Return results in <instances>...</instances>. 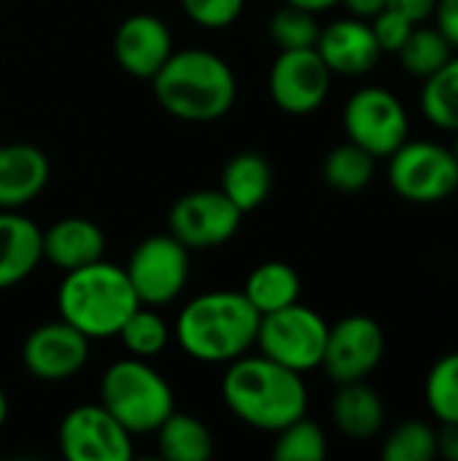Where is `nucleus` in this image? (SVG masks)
<instances>
[{"label": "nucleus", "mask_w": 458, "mask_h": 461, "mask_svg": "<svg viewBox=\"0 0 458 461\" xmlns=\"http://www.w3.org/2000/svg\"><path fill=\"white\" fill-rule=\"evenodd\" d=\"M181 8L194 24L221 30L240 19L246 0H181Z\"/></svg>", "instance_id": "2f4dec72"}, {"label": "nucleus", "mask_w": 458, "mask_h": 461, "mask_svg": "<svg viewBox=\"0 0 458 461\" xmlns=\"http://www.w3.org/2000/svg\"><path fill=\"white\" fill-rule=\"evenodd\" d=\"M57 443L67 461L132 459V435L100 402L67 411L59 421Z\"/></svg>", "instance_id": "9b49d317"}, {"label": "nucleus", "mask_w": 458, "mask_h": 461, "mask_svg": "<svg viewBox=\"0 0 458 461\" xmlns=\"http://www.w3.org/2000/svg\"><path fill=\"white\" fill-rule=\"evenodd\" d=\"M116 338L130 351V357L151 359V357H159L167 348L170 330H167L165 319L151 305H138L127 316V321L121 324V330H119Z\"/></svg>", "instance_id": "bb28decb"}, {"label": "nucleus", "mask_w": 458, "mask_h": 461, "mask_svg": "<svg viewBox=\"0 0 458 461\" xmlns=\"http://www.w3.org/2000/svg\"><path fill=\"white\" fill-rule=\"evenodd\" d=\"M375 157L370 151H364L362 146L356 143H343V146H335L327 159H324V181L337 189V192H346V194H354V192H362L370 186L373 176H375Z\"/></svg>", "instance_id": "393cba45"}, {"label": "nucleus", "mask_w": 458, "mask_h": 461, "mask_svg": "<svg viewBox=\"0 0 458 461\" xmlns=\"http://www.w3.org/2000/svg\"><path fill=\"white\" fill-rule=\"evenodd\" d=\"M124 273L140 300V305L173 303L189 281V249L170 232L148 235L130 254Z\"/></svg>", "instance_id": "1a4fd4ad"}, {"label": "nucleus", "mask_w": 458, "mask_h": 461, "mask_svg": "<svg viewBox=\"0 0 458 461\" xmlns=\"http://www.w3.org/2000/svg\"><path fill=\"white\" fill-rule=\"evenodd\" d=\"M92 340L73 324L57 319L35 327L22 343V365L35 381L62 384L78 375L89 359Z\"/></svg>", "instance_id": "4468645a"}, {"label": "nucleus", "mask_w": 458, "mask_h": 461, "mask_svg": "<svg viewBox=\"0 0 458 461\" xmlns=\"http://www.w3.org/2000/svg\"><path fill=\"white\" fill-rule=\"evenodd\" d=\"M437 456L458 461V424H443L437 432Z\"/></svg>", "instance_id": "c9c22d12"}, {"label": "nucleus", "mask_w": 458, "mask_h": 461, "mask_svg": "<svg viewBox=\"0 0 458 461\" xmlns=\"http://www.w3.org/2000/svg\"><path fill=\"white\" fill-rule=\"evenodd\" d=\"M458 135V132H456ZM454 154H456V159H458V138H456V146H454Z\"/></svg>", "instance_id": "ea45409f"}, {"label": "nucleus", "mask_w": 458, "mask_h": 461, "mask_svg": "<svg viewBox=\"0 0 458 461\" xmlns=\"http://www.w3.org/2000/svg\"><path fill=\"white\" fill-rule=\"evenodd\" d=\"M432 16L437 19V30L445 35V41L458 49V0H437Z\"/></svg>", "instance_id": "72a5a7b5"}, {"label": "nucleus", "mask_w": 458, "mask_h": 461, "mask_svg": "<svg viewBox=\"0 0 458 461\" xmlns=\"http://www.w3.org/2000/svg\"><path fill=\"white\" fill-rule=\"evenodd\" d=\"M259 311L243 292L216 289L184 305L175 321L181 351L202 365H229L256 346Z\"/></svg>", "instance_id": "7ed1b4c3"}, {"label": "nucleus", "mask_w": 458, "mask_h": 461, "mask_svg": "<svg viewBox=\"0 0 458 461\" xmlns=\"http://www.w3.org/2000/svg\"><path fill=\"white\" fill-rule=\"evenodd\" d=\"M43 262V230L22 211H0V292L30 278Z\"/></svg>", "instance_id": "a211bd4d"}, {"label": "nucleus", "mask_w": 458, "mask_h": 461, "mask_svg": "<svg viewBox=\"0 0 458 461\" xmlns=\"http://www.w3.org/2000/svg\"><path fill=\"white\" fill-rule=\"evenodd\" d=\"M267 30H270L273 43L281 51H286V49H316L321 24H319V19H316L313 11H305V8H297V5L283 3L270 16Z\"/></svg>", "instance_id": "c756f323"}, {"label": "nucleus", "mask_w": 458, "mask_h": 461, "mask_svg": "<svg viewBox=\"0 0 458 461\" xmlns=\"http://www.w3.org/2000/svg\"><path fill=\"white\" fill-rule=\"evenodd\" d=\"M427 405L440 424H458V351L435 362L427 375Z\"/></svg>", "instance_id": "c85d7f7f"}, {"label": "nucleus", "mask_w": 458, "mask_h": 461, "mask_svg": "<svg viewBox=\"0 0 458 461\" xmlns=\"http://www.w3.org/2000/svg\"><path fill=\"white\" fill-rule=\"evenodd\" d=\"M5 419H8V397H5V392L0 386V427L5 424Z\"/></svg>", "instance_id": "58836bf2"}, {"label": "nucleus", "mask_w": 458, "mask_h": 461, "mask_svg": "<svg viewBox=\"0 0 458 461\" xmlns=\"http://www.w3.org/2000/svg\"><path fill=\"white\" fill-rule=\"evenodd\" d=\"M219 189L246 216L256 211L273 189V167L259 151H238L221 170Z\"/></svg>", "instance_id": "412c9836"}, {"label": "nucleus", "mask_w": 458, "mask_h": 461, "mask_svg": "<svg viewBox=\"0 0 458 461\" xmlns=\"http://www.w3.org/2000/svg\"><path fill=\"white\" fill-rule=\"evenodd\" d=\"M327 332L329 324L321 319V313L308 305L292 303L259 319L256 348L267 359L294 373H308L321 367Z\"/></svg>", "instance_id": "423d86ee"}, {"label": "nucleus", "mask_w": 458, "mask_h": 461, "mask_svg": "<svg viewBox=\"0 0 458 461\" xmlns=\"http://www.w3.org/2000/svg\"><path fill=\"white\" fill-rule=\"evenodd\" d=\"M140 305L124 267L97 259L62 273L57 289L59 319L73 324L89 340L116 338L127 316Z\"/></svg>", "instance_id": "20e7f679"}, {"label": "nucleus", "mask_w": 458, "mask_h": 461, "mask_svg": "<svg viewBox=\"0 0 458 461\" xmlns=\"http://www.w3.org/2000/svg\"><path fill=\"white\" fill-rule=\"evenodd\" d=\"M370 27H373V35H375V41H378L381 51H391V54H397V51L405 46V41L410 38V32H413V27H416V24H413L408 16H402L400 11H394V8H383V11H378V14L373 16Z\"/></svg>", "instance_id": "473e14b6"}, {"label": "nucleus", "mask_w": 458, "mask_h": 461, "mask_svg": "<svg viewBox=\"0 0 458 461\" xmlns=\"http://www.w3.org/2000/svg\"><path fill=\"white\" fill-rule=\"evenodd\" d=\"M100 405L130 435H151L175 411V394L148 359L127 357L103 373Z\"/></svg>", "instance_id": "39448f33"}, {"label": "nucleus", "mask_w": 458, "mask_h": 461, "mask_svg": "<svg viewBox=\"0 0 458 461\" xmlns=\"http://www.w3.org/2000/svg\"><path fill=\"white\" fill-rule=\"evenodd\" d=\"M351 16H359V19H373L378 11L386 8V0H340Z\"/></svg>", "instance_id": "e433bc0d"}, {"label": "nucleus", "mask_w": 458, "mask_h": 461, "mask_svg": "<svg viewBox=\"0 0 458 461\" xmlns=\"http://www.w3.org/2000/svg\"><path fill=\"white\" fill-rule=\"evenodd\" d=\"M221 397L238 421L273 435L308 413V386L302 373H294L265 354H243L229 362L221 378Z\"/></svg>", "instance_id": "f257e3e1"}, {"label": "nucleus", "mask_w": 458, "mask_h": 461, "mask_svg": "<svg viewBox=\"0 0 458 461\" xmlns=\"http://www.w3.org/2000/svg\"><path fill=\"white\" fill-rule=\"evenodd\" d=\"M243 213L221 189H194L178 197L167 213V232L189 251H211L229 243L240 230Z\"/></svg>", "instance_id": "9d476101"}, {"label": "nucleus", "mask_w": 458, "mask_h": 461, "mask_svg": "<svg viewBox=\"0 0 458 461\" xmlns=\"http://www.w3.org/2000/svg\"><path fill=\"white\" fill-rule=\"evenodd\" d=\"M389 184L408 203H440L458 189L456 154L432 140H405L389 157Z\"/></svg>", "instance_id": "0eeeda50"}, {"label": "nucleus", "mask_w": 458, "mask_h": 461, "mask_svg": "<svg viewBox=\"0 0 458 461\" xmlns=\"http://www.w3.org/2000/svg\"><path fill=\"white\" fill-rule=\"evenodd\" d=\"M51 165L32 143L0 146V211H22L49 186Z\"/></svg>", "instance_id": "f3484780"}, {"label": "nucleus", "mask_w": 458, "mask_h": 461, "mask_svg": "<svg viewBox=\"0 0 458 461\" xmlns=\"http://www.w3.org/2000/svg\"><path fill=\"white\" fill-rule=\"evenodd\" d=\"M343 127L351 143L381 159L391 157L408 140L410 119L394 92L383 86H362L343 108Z\"/></svg>", "instance_id": "6e6552de"}, {"label": "nucleus", "mask_w": 458, "mask_h": 461, "mask_svg": "<svg viewBox=\"0 0 458 461\" xmlns=\"http://www.w3.org/2000/svg\"><path fill=\"white\" fill-rule=\"evenodd\" d=\"M173 51L170 27L154 14H132L113 32V57L119 68L140 81H151Z\"/></svg>", "instance_id": "2eb2a0df"}, {"label": "nucleus", "mask_w": 458, "mask_h": 461, "mask_svg": "<svg viewBox=\"0 0 458 461\" xmlns=\"http://www.w3.org/2000/svg\"><path fill=\"white\" fill-rule=\"evenodd\" d=\"M289 5H297V8H305V11H313V14H321V11H329L335 8L340 0H283Z\"/></svg>", "instance_id": "4c0bfd02"}, {"label": "nucleus", "mask_w": 458, "mask_h": 461, "mask_svg": "<svg viewBox=\"0 0 458 461\" xmlns=\"http://www.w3.org/2000/svg\"><path fill=\"white\" fill-rule=\"evenodd\" d=\"M381 456L386 461H432L437 456V432L424 421H405L386 438Z\"/></svg>", "instance_id": "7c9ffc66"}, {"label": "nucleus", "mask_w": 458, "mask_h": 461, "mask_svg": "<svg viewBox=\"0 0 458 461\" xmlns=\"http://www.w3.org/2000/svg\"><path fill=\"white\" fill-rule=\"evenodd\" d=\"M332 86V70L316 49H286L275 57L267 89L273 103L294 116L313 113L324 105Z\"/></svg>", "instance_id": "f8f14e48"}, {"label": "nucleus", "mask_w": 458, "mask_h": 461, "mask_svg": "<svg viewBox=\"0 0 458 461\" xmlns=\"http://www.w3.org/2000/svg\"><path fill=\"white\" fill-rule=\"evenodd\" d=\"M316 51L332 70V76H364L370 73L381 59V46L373 35V27L367 19L346 16L327 27H321Z\"/></svg>", "instance_id": "dca6fc26"}, {"label": "nucleus", "mask_w": 458, "mask_h": 461, "mask_svg": "<svg viewBox=\"0 0 458 461\" xmlns=\"http://www.w3.org/2000/svg\"><path fill=\"white\" fill-rule=\"evenodd\" d=\"M402 68L416 76V78H429L432 73H437L451 57H454V46L445 41V35L437 27H421L416 24L410 38L405 41V46L397 51Z\"/></svg>", "instance_id": "a878e982"}, {"label": "nucleus", "mask_w": 458, "mask_h": 461, "mask_svg": "<svg viewBox=\"0 0 458 461\" xmlns=\"http://www.w3.org/2000/svg\"><path fill=\"white\" fill-rule=\"evenodd\" d=\"M327 435L310 419H297L275 432L273 459L275 461H324L327 459Z\"/></svg>", "instance_id": "cd10ccee"}, {"label": "nucleus", "mask_w": 458, "mask_h": 461, "mask_svg": "<svg viewBox=\"0 0 458 461\" xmlns=\"http://www.w3.org/2000/svg\"><path fill=\"white\" fill-rule=\"evenodd\" d=\"M157 446L167 461H208L213 456L211 429L192 413L173 411L157 427Z\"/></svg>", "instance_id": "5701e85b"}, {"label": "nucleus", "mask_w": 458, "mask_h": 461, "mask_svg": "<svg viewBox=\"0 0 458 461\" xmlns=\"http://www.w3.org/2000/svg\"><path fill=\"white\" fill-rule=\"evenodd\" d=\"M157 103L178 122L211 124L238 100V78L227 59L208 49H175L151 78Z\"/></svg>", "instance_id": "f03ea898"}, {"label": "nucleus", "mask_w": 458, "mask_h": 461, "mask_svg": "<svg viewBox=\"0 0 458 461\" xmlns=\"http://www.w3.org/2000/svg\"><path fill=\"white\" fill-rule=\"evenodd\" d=\"M435 5H437V0H386V8L400 11V14L408 16L413 24L427 22V19L435 14Z\"/></svg>", "instance_id": "f704fd0d"}, {"label": "nucleus", "mask_w": 458, "mask_h": 461, "mask_svg": "<svg viewBox=\"0 0 458 461\" xmlns=\"http://www.w3.org/2000/svg\"><path fill=\"white\" fill-rule=\"evenodd\" d=\"M302 281L297 270L286 262H262L256 265L243 286L246 300L259 311V316L281 311L292 303H300Z\"/></svg>", "instance_id": "4be33fe9"}, {"label": "nucleus", "mask_w": 458, "mask_h": 461, "mask_svg": "<svg viewBox=\"0 0 458 461\" xmlns=\"http://www.w3.org/2000/svg\"><path fill=\"white\" fill-rule=\"evenodd\" d=\"M386 335L370 316H346L327 332L321 367L335 384L364 381L383 359Z\"/></svg>", "instance_id": "ddd939ff"}, {"label": "nucleus", "mask_w": 458, "mask_h": 461, "mask_svg": "<svg viewBox=\"0 0 458 461\" xmlns=\"http://www.w3.org/2000/svg\"><path fill=\"white\" fill-rule=\"evenodd\" d=\"M103 254L105 232L86 216H65L43 230V259L59 273L92 265L103 259Z\"/></svg>", "instance_id": "6ab92c4d"}, {"label": "nucleus", "mask_w": 458, "mask_h": 461, "mask_svg": "<svg viewBox=\"0 0 458 461\" xmlns=\"http://www.w3.org/2000/svg\"><path fill=\"white\" fill-rule=\"evenodd\" d=\"M337 394L332 400V421L351 440H370L383 429L386 408L381 394L364 381L337 384Z\"/></svg>", "instance_id": "aec40b11"}, {"label": "nucleus", "mask_w": 458, "mask_h": 461, "mask_svg": "<svg viewBox=\"0 0 458 461\" xmlns=\"http://www.w3.org/2000/svg\"><path fill=\"white\" fill-rule=\"evenodd\" d=\"M421 111L435 127L458 132V57H451L437 73L424 78Z\"/></svg>", "instance_id": "b1692460"}]
</instances>
